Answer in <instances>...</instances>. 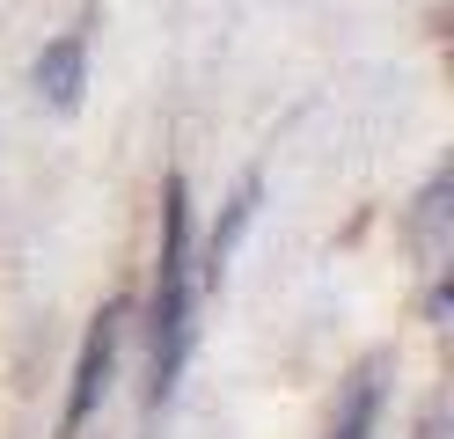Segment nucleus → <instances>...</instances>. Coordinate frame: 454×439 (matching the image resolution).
Listing matches in <instances>:
<instances>
[{
	"label": "nucleus",
	"instance_id": "7ed1b4c3",
	"mask_svg": "<svg viewBox=\"0 0 454 439\" xmlns=\"http://www.w3.org/2000/svg\"><path fill=\"white\" fill-rule=\"evenodd\" d=\"M37 88L51 96V110H74L81 103V37H59L37 59Z\"/></svg>",
	"mask_w": 454,
	"mask_h": 439
},
{
	"label": "nucleus",
	"instance_id": "f03ea898",
	"mask_svg": "<svg viewBox=\"0 0 454 439\" xmlns=\"http://www.w3.org/2000/svg\"><path fill=\"white\" fill-rule=\"evenodd\" d=\"M118 337H125V308H103L96 315V330H89V344H81V366H74V396H67V439L89 425V410L103 403V388H110V366H118Z\"/></svg>",
	"mask_w": 454,
	"mask_h": 439
},
{
	"label": "nucleus",
	"instance_id": "39448f33",
	"mask_svg": "<svg viewBox=\"0 0 454 439\" xmlns=\"http://www.w3.org/2000/svg\"><path fill=\"white\" fill-rule=\"evenodd\" d=\"M440 220H447V184H433V191H425V213H418V249H425V263H433V271H440V256H447Z\"/></svg>",
	"mask_w": 454,
	"mask_h": 439
},
{
	"label": "nucleus",
	"instance_id": "f257e3e1",
	"mask_svg": "<svg viewBox=\"0 0 454 439\" xmlns=\"http://www.w3.org/2000/svg\"><path fill=\"white\" fill-rule=\"evenodd\" d=\"M191 351V213H184V184L168 176L161 191V271H154V403L176 388Z\"/></svg>",
	"mask_w": 454,
	"mask_h": 439
},
{
	"label": "nucleus",
	"instance_id": "20e7f679",
	"mask_svg": "<svg viewBox=\"0 0 454 439\" xmlns=\"http://www.w3.org/2000/svg\"><path fill=\"white\" fill-rule=\"evenodd\" d=\"M374 410H381V380H374V366H366V373L352 380V396H345V410H337V425H330L323 439H366V432H374Z\"/></svg>",
	"mask_w": 454,
	"mask_h": 439
}]
</instances>
